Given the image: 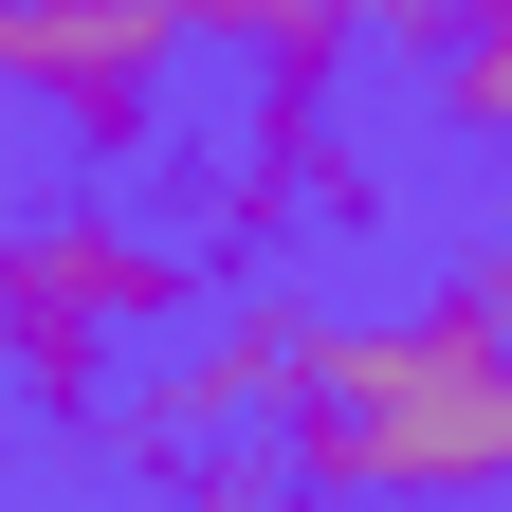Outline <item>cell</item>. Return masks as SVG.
<instances>
[{
    "mask_svg": "<svg viewBox=\"0 0 512 512\" xmlns=\"http://www.w3.org/2000/svg\"><path fill=\"white\" fill-rule=\"evenodd\" d=\"M275 458L330 512H512V330H476L458 293L330 311L275 403Z\"/></svg>",
    "mask_w": 512,
    "mask_h": 512,
    "instance_id": "6da1fadb",
    "label": "cell"
},
{
    "mask_svg": "<svg viewBox=\"0 0 512 512\" xmlns=\"http://www.w3.org/2000/svg\"><path fill=\"white\" fill-rule=\"evenodd\" d=\"M183 311H202V238L128 220L110 183H55V202L0 220V384H19L55 439H92L110 421V348L183 330Z\"/></svg>",
    "mask_w": 512,
    "mask_h": 512,
    "instance_id": "7a4b0ae2",
    "label": "cell"
},
{
    "mask_svg": "<svg viewBox=\"0 0 512 512\" xmlns=\"http://www.w3.org/2000/svg\"><path fill=\"white\" fill-rule=\"evenodd\" d=\"M0 110H37L74 183H110L183 128V37L147 0H0Z\"/></svg>",
    "mask_w": 512,
    "mask_h": 512,
    "instance_id": "3957f363",
    "label": "cell"
},
{
    "mask_svg": "<svg viewBox=\"0 0 512 512\" xmlns=\"http://www.w3.org/2000/svg\"><path fill=\"white\" fill-rule=\"evenodd\" d=\"M311 330H330L311 293H238V311H183V330H165V366L110 403L128 476H183V458H220V439H275V403H293Z\"/></svg>",
    "mask_w": 512,
    "mask_h": 512,
    "instance_id": "277c9868",
    "label": "cell"
},
{
    "mask_svg": "<svg viewBox=\"0 0 512 512\" xmlns=\"http://www.w3.org/2000/svg\"><path fill=\"white\" fill-rule=\"evenodd\" d=\"M384 202V165L348 147V92H256L238 147H202V256H275V238H348Z\"/></svg>",
    "mask_w": 512,
    "mask_h": 512,
    "instance_id": "5b68a950",
    "label": "cell"
},
{
    "mask_svg": "<svg viewBox=\"0 0 512 512\" xmlns=\"http://www.w3.org/2000/svg\"><path fill=\"white\" fill-rule=\"evenodd\" d=\"M421 128L476 147V165H512V0H458V19L421 37Z\"/></svg>",
    "mask_w": 512,
    "mask_h": 512,
    "instance_id": "8992f818",
    "label": "cell"
},
{
    "mask_svg": "<svg viewBox=\"0 0 512 512\" xmlns=\"http://www.w3.org/2000/svg\"><path fill=\"white\" fill-rule=\"evenodd\" d=\"M165 512H330V494H311L275 439H220V458H183V476H165Z\"/></svg>",
    "mask_w": 512,
    "mask_h": 512,
    "instance_id": "52a82bcc",
    "label": "cell"
},
{
    "mask_svg": "<svg viewBox=\"0 0 512 512\" xmlns=\"http://www.w3.org/2000/svg\"><path fill=\"white\" fill-rule=\"evenodd\" d=\"M147 19H165V37H220V55H238L256 19H275V0H147Z\"/></svg>",
    "mask_w": 512,
    "mask_h": 512,
    "instance_id": "ba28073f",
    "label": "cell"
},
{
    "mask_svg": "<svg viewBox=\"0 0 512 512\" xmlns=\"http://www.w3.org/2000/svg\"><path fill=\"white\" fill-rule=\"evenodd\" d=\"M494 256H512V183H494Z\"/></svg>",
    "mask_w": 512,
    "mask_h": 512,
    "instance_id": "9c48e42d",
    "label": "cell"
}]
</instances>
